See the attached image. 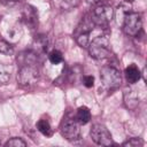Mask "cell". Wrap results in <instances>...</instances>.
<instances>
[{
	"mask_svg": "<svg viewBox=\"0 0 147 147\" xmlns=\"http://www.w3.org/2000/svg\"><path fill=\"white\" fill-rule=\"evenodd\" d=\"M23 18H24L25 23L29 26H31L32 29L36 28V25H38V14H37V10L32 6H26L24 8Z\"/></svg>",
	"mask_w": 147,
	"mask_h": 147,
	"instance_id": "obj_8",
	"label": "cell"
},
{
	"mask_svg": "<svg viewBox=\"0 0 147 147\" xmlns=\"http://www.w3.org/2000/svg\"><path fill=\"white\" fill-rule=\"evenodd\" d=\"M87 1H88L90 3H94V5H95V3H99L101 0H87Z\"/></svg>",
	"mask_w": 147,
	"mask_h": 147,
	"instance_id": "obj_20",
	"label": "cell"
},
{
	"mask_svg": "<svg viewBox=\"0 0 147 147\" xmlns=\"http://www.w3.org/2000/svg\"><path fill=\"white\" fill-rule=\"evenodd\" d=\"M90 17L94 25L107 26V24L114 17V9L109 5H98L91 11Z\"/></svg>",
	"mask_w": 147,
	"mask_h": 147,
	"instance_id": "obj_3",
	"label": "cell"
},
{
	"mask_svg": "<svg viewBox=\"0 0 147 147\" xmlns=\"http://www.w3.org/2000/svg\"><path fill=\"white\" fill-rule=\"evenodd\" d=\"M37 42V48L40 49L41 52H47L48 49V41H47V37L46 36H39L36 39Z\"/></svg>",
	"mask_w": 147,
	"mask_h": 147,
	"instance_id": "obj_15",
	"label": "cell"
},
{
	"mask_svg": "<svg viewBox=\"0 0 147 147\" xmlns=\"http://www.w3.org/2000/svg\"><path fill=\"white\" fill-rule=\"evenodd\" d=\"M13 52H14V49L10 44H8L5 40H0V53L1 54L10 55V54H13Z\"/></svg>",
	"mask_w": 147,
	"mask_h": 147,
	"instance_id": "obj_17",
	"label": "cell"
},
{
	"mask_svg": "<svg viewBox=\"0 0 147 147\" xmlns=\"http://www.w3.org/2000/svg\"><path fill=\"white\" fill-rule=\"evenodd\" d=\"M0 145H1V140H0Z\"/></svg>",
	"mask_w": 147,
	"mask_h": 147,
	"instance_id": "obj_23",
	"label": "cell"
},
{
	"mask_svg": "<svg viewBox=\"0 0 147 147\" xmlns=\"http://www.w3.org/2000/svg\"><path fill=\"white\" fill-rule=\"evenodd\" d=\"M124 75L129 84H136L141 78V72L136 64H130L129 67H126Z\"/></svg>",
	"mask_w": 147,
	"mask_h": 147,
	"instance_id": "obj_9",
	"label": "cell"
},
{
	"mask_svg": "<svg viewBox=\"0 0 147 147\" xmlns=\"http://www.w3.org/2000/svg\"><path fill=\"white\" fill-rule=\"evenodd\" d=\"M48 59H49L51 63H53V64H59V63H61V62L63 61L62 53H61L60 51H57V49L52 51V52L49 53V55H48Z\"/></svg>",
	"mask_w": 147,
	"mask_h": 147,
	"instance_id": "obj_14",
	"label": "cell"
},
{
	"mask_svg": "<svg viewBox=\"0 0 147 147\" xmlns=\"http://www.w3.org/2000/svg\"><path fill=\"white\" fill-rule=\"evenodd\" d=\"M10 67L5 64V63H0V84H7L10 79Z\"/></svg>",
	"mask_w": 147,
	"mask_h": 147,
	"instance_id": "obj_13",
	"label": "cell"
},
{
	"mask_svg": "<svg viewBox=\"0 0 147 147\" xmlns=\"http://www.w3.org/2000/svg\"><path fill=\"white\" fill-rule=\"evenodd\" d=\"M125 1H127V2H132L133 0H125Z\"/></svg>",
	"mask_w": 147,
	"mask_h": 147,
	"instance_id": "obj_21",
	"label": "cell"
},
{
	"mask_svg": "<svg viewBox=\"0 0 147 147\" xmlns=\"http://www.w3.org/2000/svg\"><path fill=\"white\" fill-rule=\"evenodd\" d=\"M84 85L87 88H91L94 85V77L93 76H85L84 77Z\"/></svg>",
	"mask_w": 147,
	"mask_h": 147,
	"instance_id": "obj_19",
	"label": "cell"
},
{
	"mask_svg": "<svg viewBox=\"0 0 147 147\" xmlns=\"http://www.w3.org/2000/svg\"><path fill=\"white\" fill-rule=\"evenodd\" d=\"M79 123L76 118H65L61 123L60 132L62 137H64L69 141H76L80 138V129Z\"/></svg>",
	"mask_w": 147,
	"mask_h": 147,
	"instance_id": "obj_6",
	"label": "cell"
},
{
	"mask_svg": "<svg viewBox=\"0 0 147 147\" xmlns=\"http://www.w3.org/2000/svg\"><path fill=\"white\" fill-rule=\"evenodd\" d=\"M124 102L126 105V107L129 109H136L138 107L139 103V99H138V94L134 90H126L124 92Z\"/></svg>",
	"mask_w": 147,
	"mask_h": 147,
	"instance_id": "obj_10",
	"label": "cell"
},
{
	"mask_svg": "<svg viewBox=\"0 0 147 147\" xmlns=\"http://www.w3.org/2000/svg\"><path fill=\"white\" fill-rule=\"evenodd\" d=\"M76 119L79 124L84 125V124H87L91 119V111L87 107L83 106V107H79L77 109V113H76Z\"/></svg>",
	"mask_w": 147,
	"mask_h": 147,
	"instance_id": "obj_11",
	"label": "cell"
},
{
	"mask_svg": "<svg viewBox=\"0 0 147 147\" xmlns=\"http://www.w3.org/2000/svg\"><path fill=\"white\" fill-rule=\"evenodd\" d=\"M37 130L40 133H42L44 136H46V137H51L53 134L52 126L48 123V121H46V119H39L37 122Z\"/></svg>",
	"mask_w": 147,
	"mask_h": 147,
	"instance_id": "obj_12",
	"label": "cell"
},
{
	"mask_svg": "<svg viewBox=\"0 0 147 147\" xmlns=\"http://www.w3.org/2000/svg\"><path fill=\"white\" fill-rule=\"evenodd\" d=\"M39 79V71L34 64H21L17 74V82L22 86H30Z\"/></svg>",
	"mask_w": 147,
	"mask_h": 147,
	"instance_id": "obj_5",
	"label": "cell"
},
{
	"mask_svg": "<svg viewBox=\"0 0 147 147\" xmlns=\"http://www.w3.org/2000/svg\"><path fill=\"white\" fill-rule=\"evenodd\" d=\"M5 146L6 147H25L26 144L21 138H11L5 144Z\"/></svg>",
	"mask_w": 147,
	"mask_h": 147,
	"instance_id": "obj_16",
	"label": "cell"
},
{
	"mask_svg": "<svg viewBox=\"0 0 147 147\" xmlns=\"http://www.w3.org/2000/svg\"><path fill=\"white\" fill-rule=\"evenodd\" d=\"M88 53L95 60H103L111 55L110 41L107 36L95 37L88 45Z\"/></svg>",
	"mask_w": 147,
	"mask_h": 147,
	"instance_id": "obj_1",
	"label": "cell"
},
{
	"mask_svg": "<svg viewBox=\"0 0 147 147\" xmlns=\"http://www.w3.org/2000/svg\"><path fill=\"white\" fill-rule=\"evenodd\" d=\"M142 145H144V141L139 138H131L130 140H127L126 142L123 144V146H129V147H131V146H142Z\"/></svg>",
	"mask_w": 147,
	"mask_h": 147,
	"instance_id": "obj_18",
	"label": "cell"
},
{
	"mask_svg": "<svg viewBox=\"0 0 147 147\" xmlns=\"http://www.w3.org/2000/svg\"><path fill=\"white\" fill-rule=\"evenodd\" d=\"M16 1H22V0H16Z\"/></svg>",
	"mask_w": 147,
	"mask_h": 147,
	"instance_id": "obj_22",
	"label": "cell"
},
{
	"mask_svg": "<svg viewBox=\"0 0 147 147\" xmlns=\"http://www.w3.org/2000/svg\"><path fill=\"white\" fill-rule=\"evenodd\" d=\"M123 30L127 36L138 37L142 32V21L138 13H126L123 22Z\"/></svg>",
	"mask_w": 147,
	"mask_h": 147,
	"instance_id": "obj_4",
	"label": "cell"
},
{
	"mask_svg": "<svg viewBox=\"0 0 147 147\" xmlns=\"http://www.w3.org/2000/svg\"><path fill=\"white\" fill-rule=\"evenodd\" d=\"M90 137L95 144L101 146H110L114 144L110 132L102 124H94L90 131Z\"/></svg>",
	"mask_w": 147,
	"mask_h": 147,
	"instance_id": "obj_7",
	"label": "cell"
},
{
	"mask_svg": "<svg viewBox=\"0 0 147 147\" xmlns=\"http://www.w3.org/2000/svg\"><path fill=\"white\" fill-rule=\"evenodd\" d=\"M100 79L107 90H115L119 87L122 83L121 72L118 69H116L113 65H105L100 70Z\"/></svg>",
	"mask_w": 147,
	"mask_h": 147,
	"instance_id": "obj_2",
	"label": "cell"
}]
</instances>
